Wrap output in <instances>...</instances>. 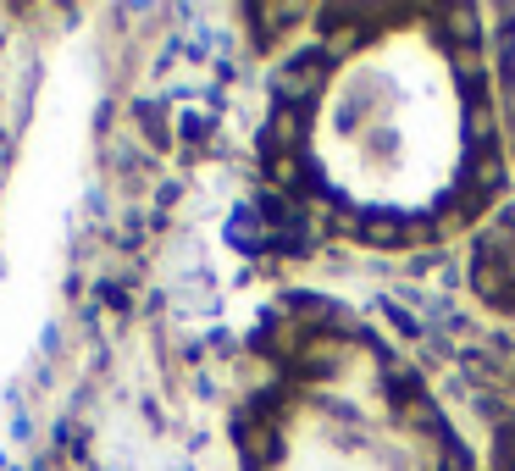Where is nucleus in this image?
<instances>
[{
	"label": "nucleus",
	"mask_w": 515,
	"mask_h": 471,
	"mask_svg": "<svg viewBox=\"0 0 515 471\" xmlns=\"http://www.w3.org/2000/svg\"><path fill=\"white\" fill-rule=\"evenodd\" d=\"M311 167L349 211L449 206L471 167V100L444 39L405 23L338 61L311 117Z\"/></svg>",
	"instance_id": "nucleus-1"
},
{
	"label": "nucleus",
	"mask_w": 515,
	"mask_h": 471,
	"mask_svg": "<svg viewBox=\"0 0 515 471\" xmlns=\"http://www.w3.org/2000/svg\"><path fill=\"white\" fill-rule=\"evenodd\" d=\"M272 471H444L438 433L383 383L372 350L344 344L294 388Z\"/></svg>",
	"instance_id": "nucleus-2"
}]
</instances>
